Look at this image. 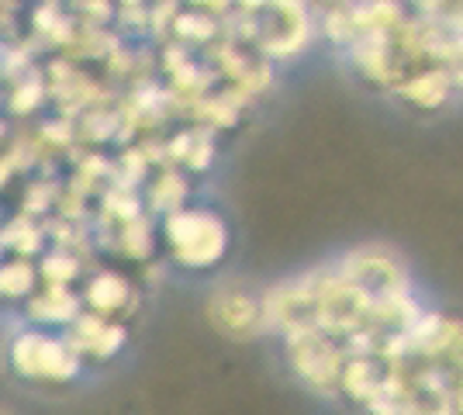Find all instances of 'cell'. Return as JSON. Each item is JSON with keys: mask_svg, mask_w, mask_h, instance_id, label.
<instances>
[{"mask_svg": "<svg viewBox=\"0 0 463 415\" xmlns=\"http://www.w3.org/2000/svg\"><path fill=\"white\" fill-rule=\"evenodd\" d=\"M212 318L232 336H250L267 322V301H256L242 291H229L212 301Z\"/></svg>", "mask_w": 463, "mask_h": 415, "instance_id": "obj_3", "label": "cell"}, {"mask_svg": "<svg viewBox=\"0 0 463 415\" xmlns=\"http://www.w3.org/2000/svg\"><path fill=\"white\" fill-rule=\"evenodd\" d=\"M11 363H14L18 377H28V381H70L80 371L77 350L49 336L18 339L11 350Z\"/></svg>", "mask_w": 463, "mask_h": 415, "instance_id": "obj_2", "label": "cell"}, {"mask_svg": "<svg viewBox=\"0 0 463 415\" xmlns=\"http://www.w3.org/2000/svg\"><path fill=\"white\" fill-rule=\"evenodd\" d=\"M225 242L229 236L214 215L187 212L170 222V246L184 267H212L225 253Z\"/></svg>", "mask_w": 463, "mask_h": 415, "instance_id": "obj_1", "label": "cell"}, {"mask_svg": "<svg viewBox=\"0 0 463 415\" xmlns=\"http://www.w3.org/2000/svg\"><path fill=\"white\" fill-rule=\"evenodd\" d=\"M0 415H7V412H4V409H0Z\"/></svg>", "mask_w": 463, "mask_h": 415, "instance_id": "obj_5", "label": "cell"}, {"mask_svg": "<svg viewBox=\"0 0 463 415\" xmlns=\"http://www.w3.org/2000/svg\"><path fill=\"white\" fill-rule=\"evenodd\" d=\"M419 11L449 35H463V0H415Z\"/></svg>", "mask_w": 463, "mask_h": 415, "instance_id": "obj_4", "label": "cell"}]
</instances>
